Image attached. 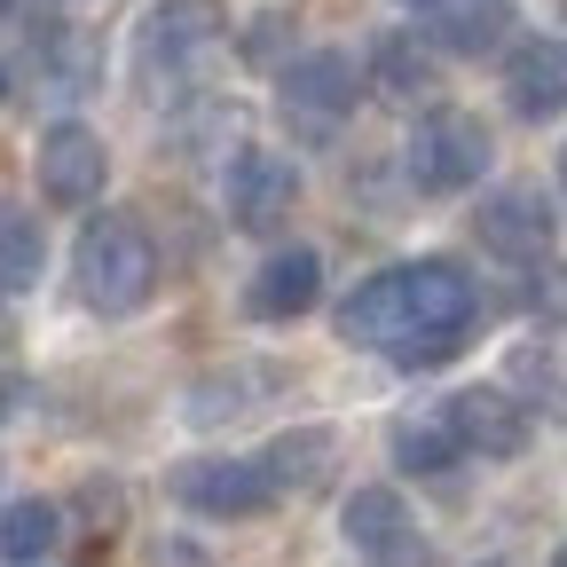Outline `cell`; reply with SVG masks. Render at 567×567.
I'll use <instances>...</instances> for the list:
<instances>
[{"instance_id":"24","label":"cell","mask_w":567,"mask_h":567,"mask_svg":"<svg viewBox=\"0 0 567 567\" xmlns=\"http://www.w3.org/2000/svg\"><path fill=\"white\" fill-rule=\"evenodd\" d=\"M551 567H567V544H559V559H551Z\"/></svg>"},{"instance_id":"9","label":"cell","mask_w":567,"mask_h":567,"mask_svg":"<svg viewBox=\"0 0 567 567\" xmlns=\"http://www.w3.org/2000/svg\"><path fill=\"white\" fill-rule=\"evenodd\" d=\"M339 536L371 567H434V544L417 536V520H410V505L394 488H354L339 505Z\"/></svg>"},{"instance_id":"23","label":"cell","mask_w":567,"mask_h":567,"mask_svg":"<svg viewBox=\"0 0 567 567\" xmlns=\"http://www.w3.org/2000/svg\"><path fill=\"white\" fill-rule=\"evenodd\" d=\"M481 567H513V559H481Z\"/></svg>"},{"instance_id":"15","label":"cell","mask_w":567,"mask_h":567,"mask_svg":"<svg viewBox=\"0 0 567 567\" xmlns=\"http://www.w3.org/2000/svg\"><path fill=\"white\" fill-rule=\"evenodd\" d=\"M363 80H371V95L417 111L425 95H434V55L417 48V32H379V40H371V63H363Z\"/></svg>"},{"instance_id":"11","label":"cell","mask_w":567,"mask_h":567,"mask_svg":"<svg viewBox=\"0 0 567 567\" xmlns=\"http://www.w3.org/2000/svg\"><path fill=\"white\" fill-rule=\"evenodd\" d=\"M473 229H481V245L496 252V260H551V229H559V213L544 205V189H528V182H505L496 197H481V213H473Z\"/></svg>"},{"instance_id":"12","label":"cell","mask_w":567,"mask_h":567,"mask_svg":"<svg viewBox=\"0 0 567 567\" xmlns=\"http://www.w3.org/2000/svg\"><path fill=\"white\" fill-rule=\"evenodd\" d=\"M323 300V252L316 245H284L260 260V276L245 284V316L252 323H292Z\"/></svg>"},{"instance_id":"13","label":"cell","mask_w":567,"mask_h":567,"mask_svg":"<svg viewBox=\"0 0 567 567\" xmlns=\"http://www.w3.org/2000/svg\"><path fill=\"white\" fill-rule=\"evenodd\" d=\"M417 40H434L442 55H488L513 32V0H410Z\"/></svg>"},{"instance_id":"20","label":"cell","mask_w":567,"mask_h":567,"mask_svg":"<svg viewBox=\"0 0 567 567\" xmlns=\"http://www.w3.org/2000/svg\"><path fill=\"white\" fill-rule=\"evenodd\" d=\"M520 308L536 323H567V260H528V292Z\"/></svg>"},{"instance_id":"5","label":"cell","mask_w":567,"mask_h":567,"mask_svg":"<svg viewBox=\"0 0 567 567\" xmlns=\"http://www.w3.org/2000/svg\"><path fill=\"white\" fill-rule=\"evenodd\" d=\"M221 32H229L221 0H158V9L134 24V71L142 80H174V71H189L197 55L221 48Z\"/></svg>"},{"instance_id":"6","label":"cell","mask_w":567,"mask_h":567,"mask_svg":"<svg viewBox=\"0 0 567 567\" xmlns=\"http://www.w3.org/2000/svg\"><path fill=\"white\" fill-rule=\"evenodd\" d=\"M221 205H229V221L245 237H268V229L292 221V205H300V166L284 158V151L245 142V151L229 158V174H221Z\"/></svg>"},{"instance_id":"10","label":"cell","mask_w":567,"mask_h":567,"mask_svg":"<svg viewBox=\"0 0 567 567\" xmlns=\"http://www.w3.org/2000/svg\"><path fill=\"white\" fill-rule=\"evenodd\" d=\"M442 417H450V434L465 442V457H481V465H505V457H520L528 450V402H513L505 386H465V394H450L442 402Z\"/></svg>"},{"instance_id":"7","label":"cell","mask_w":567,"mask_h":567,"mask_svg":"<svg viewBox=\"0 0 567 567\" xmlns=\"http://www.w3.org/2000/svg\"><path fill=\"white\" fill-rule=\"evenodd\" d=\"M32 174H40V197H48L55 213H80V205L103 197V182H111V151H103V134H95V126L55 118V126L40 134V151H32Z\"/></svg>"},{"instance_id":"1","label":"cell","mask_w":567,"mask_h":567,"mask_svg":"<svg viewBox=\"0 0 567 567\" xmlns=\"http://www.w3.org/2000/svg\"><path fill=\"white\" fill-rule=\"evenodd\" d=\"M473 316H481L473 276L434 252V260H394V268L354 284L339 308V339L386 354L394 371H442L465 354Z\"/></svg>"},{"instance_id":"19","label":"cell","mask_w":567,"mask_h":567,"mask_svg":"<svg viewBox=\"0 0 567 567\" xmlns=\"http://www.w3.org/2000/svg\"><path fill=\"white\" fill-rule=\"evenodd\" d=\"M386 450H394V465H402V473H450V465L465 457V442L450 434V417H442V425L394 417V425H386Z\"/></svg>"},{"instance_id":"16","label":"cell","mask_w":567,"mask_h":567,"mask_svg":"<svg viewBox=\"0 0 567 567\" xmlns=\"http://www.w3.org/2000/svg\"><path fill=\"white\" fill-rule=\"evenodd\" d=\"M55 544H63V513L48 505V496H17V505H0V559H9V567H40Z\"/></svg>"},{"instance_id":"2","label":"cell","mask_w":567,"mask_h":567,"mask_svg":"<svg viewBox=\"0 0 567 567\" xmlns=\"http://www.w3.org/2000/svg\"><path fill=\"white\" fill-rule=\"evenodd\" d=\"M71 284L95 316H142L158 292V245L134 213H87L80 245H71Z\"/></svg>"},{"instance_id":"8","label":"cell","mask_w":567,"mask_h":567,"mask_svg":"<svg viewBox=\"0 0 567 567\" xmlns=\"http://www.w3.org/2000/svg\"><path fill=\"white\" fill-rule=\"evenodd\" d=\"M371 80L354 71V55H339V48H316V55H292L284 63V80H276V103H284V118H300V126H316V134H331L347 111H354V95H363Z\"/></svg>"},{"instance_id":"22","label":"cell","mask_w":567,"mask_h":567,"mask_svg":"<svg viewBox=\"0 0 567 567\" xmlns=\"http://www.w3.org/2000/svg\"><path fill=\"white\" fill-rule=\"evenodd\" d=\"M0 103H9V63H0Z\"/></svg>"},{"instance_id":"18","label":"cell","mask_w":567,"mask_h":567,"mask_svg":"<svg viewBox=\"0 0 567 567\" xmlns=\"http://www.w3.org/2000/svg\"><path fill=\"white\" fill-rule=\"evenodd\" d=\"M331 457H339V434H331V425H300V434H276V442L260 450V465L276 473V488H316Z\"/></svg>"},{"instance_id":"4","label":"cell","mask_w":567,"mask_h":567,"mask_svg":"<svg viewBox=\"0 0 567 567\" xmlns=\"http://www.w3.org/2000/svg\"><path fill=\"white\" fill-rule=\"evenodd\" d=\"M166 488H174V505L197 513V520H252V513H268L284 496L260 457H189V465H174Z\"/></svg>"},{"instance_id":"21","label":"cell","mask_w":567,"mask_h":567,"mask_svg":"<svg viewBox=\"0 0 567 567\" xmlns=\"http://www.w3.org/2000/svg\"><path fill=\"white\" fill-rule=\"evenodd\" d=\"M559 197H567V151H559Z\"/></svg>"},{"instance_id":"14","label":"cell","mask_w":567,"mask_h":567,"mask_svg":"<svg viewBox=\"0 0 567 567\" xmlns=\"http://www.w3.org/2000/svg\"><path fill=\"white\" fill-rule=\"evenodd\" d=\"M505 103L528 126H544V118L567 111V40H520L505 55Z\"/></svg>"},{"instance_id":"17","label":"cell","mask_w":567,"mask_h":567,"mask_svg":"<svg viewBox=\"0 0 567 567\" xmlns=\"http://www.w3.org/2000/svg\"><path fill=\"white\" fill-rule=\"evenodd\" d=\"M48 276V229L24 205H0V292H32Z\"/></svg>"},{"instance_id":"3","label":"cell","mask_w":567,"mask_h":567,"mask_svg":"<svg viewBox=\"0 0 567 567\" xmlns=\"http://www.w3.org/2000/svg\"><path fill=\"white\" fill-rule=\"evenodd\" d=\"M488 158H496V142H488V126L473 111H425L417 134H410V151H402L417 197H465L488 174Z\"/></svg>"}]
</instances>
